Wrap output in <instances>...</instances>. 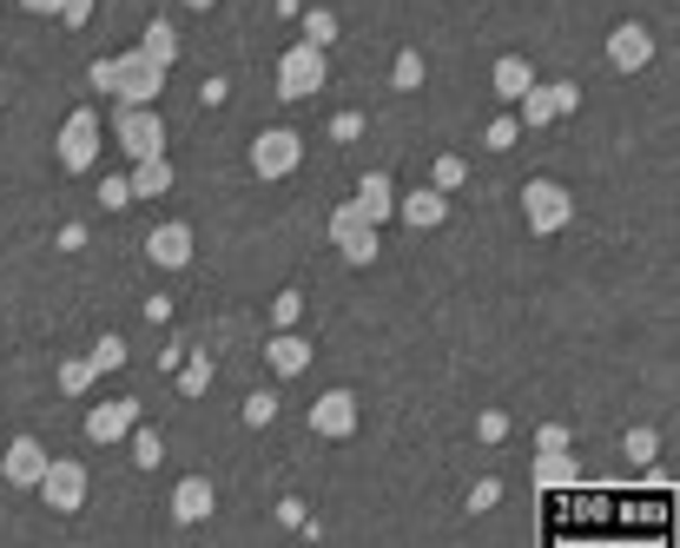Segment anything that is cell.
I'll list each match as a JSON object with an SVG mask.
<instances>
[{
    "label": "cell",
    "instance_id": "obj_35",
    "mask_svg": "<svg viewBox=\"0 0 680 548\" xmlns=\"http://www.w3.org/2000/svg\"><path fill=\"white\" fill-rule=\"evenodd\" d=\"M100 205H106V212L133 205V179H119V173H113V179H100Z\"/></svg>",
    "mask_w": 680,
    "mask_h": 548
},
{
    "label": "cell",
    "instance_id": "obj_19",
    "mask_svg": "<svg viewBox=\"0 0 680 548\" xmlns=\"http://www.w3.org/2000/svg\"><path fill=\"white\" fill-rule=\"evenodd\" d=\"M529 476H536V489H575V483H581V469H575L568 449H536Z\"/></svg>",
    "mask_w": 680,
    "mask_h": 548
},
{
    "label": "cell",
    "instance_id": "obj_14",
    "mask_svg": "<svg viewBox=\"0 0 680 548\" xmlns=\"http://www.w3.org/2000/svg\"><path fill=\"white\" fill-rule=\"evenodd\" d=\"M647 60H654V34H647L641 21H621V27L608 34V66H615V73H641Z\"/></svg>",
    "mask_w": 680,
    "mask_h": 548
},
{
    "label": "cell",
    "instance_id": "obj_15",
    "mask_svg": "<svg viewBox=\"0 0 680 548\" xmlns=\"http://www.w3.org/2000/svg\"><path fill=\"white\" fill-rule=\"evenodd\" d=\"M212 509H218V483H212V476H179V489H173V522H179V528H199Z\"/></svg>",
    "mask_w": 680,
    "mask_h": 548
},
{
    "label": "cell",
    "instance_id": "obj_22",
    "mask_svg": "<svg viewBox=\"0 0 680 548\" xmlns=\"http://www.w3.org/2000/svg\"><path fill=\"white\" fill-rule=\"evenodd\" d=\"M423 80H430V60H423V47H403L396 66H390V87H396V93H416Z\"/></svg>",
    "mask_w": 680,
    "mask_h": 548
},
{
    "label": "cell",
    "instance_id": "obj_41",
    "mask_svg": "<svg viewBox=\"0 0 680 548\" xmlns=\"http://www.w3.org/2000/svg\"><path fill=\"white\" fill-rule=\"evenodd\" d=\"M278 528H304V502H298V496L278 502Z\"/></svg>",
    "mask_w": 680,
    "mask_h": 548
},
{
    "label": "cell",
    "instance_id": "obj_45",
    "mask_svg": "<svg viewBox=\"0 0 680 548\" xmlns=\"http://www.w3.org/2000/svg\"><path fill=\"white\" fill-rule=\"evenodd\" d=\"M186 8H192V14H212V8H218V0H186Z\"/></svg>",
    "mask_w": 680,
    "mask_h": 548
},
{
    "label": "cell",
    "instance_id": "obj_21",
    "mask_svg": "<svg viewBox=\"0 0 680 548\" xmlns=\"http://www.w3.org/2000/svg\"><path fill=\"white\" fill-rule=\"evenodd\" d=\"M133 199H165V192H173V160H165V152H159V160H133Z\"/></svg>",
    "mask_w": 680,
    "mask_h": 548
},
{
    "label": "cell",
    "instance_id": "obj_6",
    "mask_svg": "<svg viewBox=\"0 0 680 548\" xmlns=\"http://www.w3.org/2000/svg\"><path fill=\"white\" fill-rule=\"evenodd\" d=\"M113 139L126 160H159L165 152V119L152 106H113Z\"/></svg>",
    "mask_w": 680,
    "mask_h": 548
},
{
    "label": "cell",
    "instance_id": "obj_39",
    "mask_svg": "<svg viewBox=\"0 0 680 548\" xmlns=\"http://www.w3.org/2000/svg\"><path fill=\"white\" fill-rule=\"evenodd\" d=\"M568 443H575L568 423H542V430H536V449H568Z\"/></svg>",
    "mask_w": 680,
    "mask_h": 548
},
{
    "label": "cell",
    "instance_id": "obj_16",
    "mask_svg": "<svg viewBox=\"0 0 680 548\" xmlns=\"http://www.w3.org/2000/svg\"><path fill=\"white\" fill-rule=\"evenodd\" d=\"M396 218H403L410 231H437V225L450 218V192H437V186H416L410 199H396Z\"/></svg>",
    "mask_w": 680,
    "mask_h": 548
},
{
    "label": "cell",
    "instance_id": "obj_13",
    "mask_svg": "<svg viewBox=\"0 0 680 548\" xmlns=\"http://www.w3.org/2000/svg\"><path fill=\"white\" fill-rule=\"evenodd\" d=\"M133 423H139V397H113V404H93V410H87V443L113 449L119 436H133Z\"/></svg>",
    "mask_w": 680,
    "mask_h": 548
},
{
    "label": "cell",
    "instance_id": "obj_17",
    "mask_svg": "<svg viewBox=\"0 0 680 548\" xmlns=\"http://www.w3.org/2000/svg\"><path fill=\"white\" fill-rule=\"evenodd\" d=\"M357 212H364L377 231L396 218V186H390V173H364V179H357Z\"/></svg>",
    "mask_w": 680,
    "mask_h": 548
},
{
    "label": "cell",
    "instance_id": "obj_10",
    "mask_svg": "<svg viewBox=\"0 0 680 548\" xmlns=\"http://www.w3.org/2000/svg\"><path fill=\"white\" fill-rule=\"evenodd\" d=\"M192 245H199V239H192L186 218H165V225L146 231V258H152L159 271H186V265H192Z\"/></svg>",
    "mask_w": 680,
    "mask_h": 548
},
{
    "label": "cell",
    "instance_id": "obj_18",
    "mask_svg": "<svg viewBox=\"0 0 680 548\" xmlns=\"http://www.w3.org/2000/svg\"><path fill=\"white\" fill-rule=\"evenodd\" d=\"M265 370H272V377H304V370H311V344H304L298 331H272V344H265Z\"/></svg>",
    "mask_w": 680,
    "mask_h": 548
},
{
    "label": "cell",
    "instance_id": "obj_43",
    "mask_svg": "<svg viewBox=\"0 0 680 548\" xmlns=\"http://www.w3.org/2000/svg\"><path fill=\"white\" fill-rule=\"evenodd\" d=\"M186 364V344L179 337H165V351H159V370H179Z\"/></svg>",
    "mask_w": 680,
    "mask_h": 548
},
{
    "label": "cell",
    "instance_id": "obj_8",
    "mask_svg": "<svg viewBox=\"0 0 680 548\" xmlns=\"http://www.w3.org/2000/svg\"><path fill=\"white\" fill-rule=\"evenodd\" d=\"M575 106H581V87H575V80H555V87H542V80H536V87H529V93L516 100V119H522L529 132H542V126L568 119Z\"/></svg>",
    "mask_w": 680,
    "mask_h": 548
},
{
    "label": "cell",
    "instance_id": "obj_5",
    "mask_svg": "<svg viewBox=\"0 0 680 548\" xmlns=\"http://www.w3.org/2000/svg\"><path fill=\"white\" fill-rule=\"evenodd\" d=\"M568 218H575L568 186H555V179H529V186H522V225L536 231V239H555Z\"/></svg>",
    "mask_w": 680,
    "mask_h": 548
},
{
    "label": "cell",
    "instance_id": "obj_20",
    "mask_svg": "<svg viewBox=\"0 0 680 548\" xmlns=\"http://www.w3.org/2000/svg\"><path fill=\"white\" fill-rule=\"evenodd\" d=\"M529 87H536V66H529L522 53H502V60H495V100H502V106H516Z\"/></svg>",
    "mask_w": 680,
    "mask_h": 548
},
{
    "label": "cell",
    "instance_id": "obj_30",
    "mask_svg": "<svg viewBox=\"0 0 680 548\" xmlns=\"http://www.w3.org/2000/svg\"><path fill=\"white\" fill-rule=\"evenodd\" d=\"M516 139H522V119H516V113H495V119L482 126V145H489V152H508Z\"/></svg>",
    "mask_w": 680,
    "mask_h": 548
},
{
    "label": "cell",
    "instance_id": "obj_11",
    "mask_svg": "<svg viewBox=\"0 0 680 548\" xmlns=\"http://www.w3.org/2000/svg\"><path fill=\"white\" fill-rule=\"evenodd\" d=\"M47 443L40 436H14L8 443V456H0V476H8V489H40V476H47Z\"/></svg>",
    "mask_w": 680,
    "mask_h": 548
},
{
    "label": "cell",
    "instance_id": "obj_25",
    "mask_svg": "<svg viewBox=\"0 0 680 548\" xmlns=\"http://www.w3.org/2000/svg\"><path fill=\"white\" fill-rule=\"evenodd\" d=\"M133 462L146 469V476H152V469L165 462V436H159L152 423H133Z\"/></svg>",
    "mask_w": 680,
    "mask_h": 548
},
{
    "label": "cell",
    "instance_id": "obj_1",
    "mask_svg": "<svg viewBox=\"0 0 680 548\" xmlns=\"http://www.w3.org/2000/svg\"><path fill=\"white\" fill-rule=\"evenodd\" d=\"M165 73L173 66H159L146 47H126V53H113V100L119 106H159V93H165Z\"/></svg>",
    "mask_w": 680,
    "mask_h": 548
},
{
    "label": "cell",
    "instance_id": "obj_36",
    "mask_svg": "<svg viewBox=\"0 0 680 548\" xmlns=\"http://www.w3.org/2000/svg\"><path fill=\"white\" fill-rule=\"evenodd\" d=\"M502 502V476H482V483H469V509L482 515V509H495Z\"/></svg>",
    "mask_w": 680,
    "mask_h": 548
},
{
    "label": "cell",
    "instance_id": "obj_32",
    "mask_svg": "<svg viewBox=\"0 0 680 548\" xmlns=\"http://www.w3.org/2000/svg\"><path fill=\"white\" fill-rule=\"evenodd\" d=\"M364 126H370V119H364L357 106H344V113H330V139H337V145H351V139H364Z\"/></svg>",
    "mask_w": 680,
    "mask_h": 548
},
{
    "label": "cell",
    "instance_id": "obj_3",
    "mask_svg": "<svg viewBox=\"0 0 680 548\" xmlns=\"http://www.w3.org/2000/svg\"><path fill=\"white\" fill-rule=\"evenodd\" d=\"M324 80H330V53L324 47H311V40H298V47H285L278 53V100H311V93H324Z\"/></svg>",
    "mask_w": 680,
    "mask_h": 548
},
{
    "label": "cell",
    "instance_id": "obj_42",
    "mask_svg": "<svg viewBox=\"0 0 680 548\" xmlns=\"http://www.w3.org/2000/svg\"><path fill=\"white\" fill-rule=\"evenodd\" d=\"M225 93H231V87H225V73H212V80L199 87V100H205V106H225Z\"/></svg>",
    "mask_w": 680,
    "mask_h": 548
},
{
    "label": "cell",
    "instance_id": "obj_2",
    "mask_svg": "<svg viewBox=\"0 0 680 548\" xmlns=\"http://www.w3.org/2000/svg\"><path fill=\"white\" fill-rule=\"evenodd\" d=\"M324 239H330L337 252H344V265H377V258H383V231H377V225L357 212V199H344V205L330 212Z\"/></svg>",
    "mask_w": 680,
    "mask_h": 548
},
{
    "label": "cell",
    "instance_id": "obj_26",
    "mask_svg": "<svg viewBox=\"0 0 680 548\" xmlns=\"http://www.w3.org/2000/svg\"><path fill=\"white\" fill-rule=\"evenodd\" d=\"M298 318H304V291L285 284V291L272 297V331H298Z\"/></svg>",
    "mask_w": 680,
    "mask_h": 548
},
{
    "label": "cell",
    "instance_id": "obj_12",
    "mask_svg": "<svg viewBox=\"0 0 680 548\" xmlns=\"http://www.w3.org/2000/svg\"><path fill=\"white\" fill-rule=\"evenodd\" d=\"M311 430L324 443H344L357 430V390H324V397L311 404Z\"/></svg>",
    "mask_w": 680,
    "mask_h": 548
},
{
    "label": "cell",
    "instance_id": "obj_7",
    "mask_svg": "<svg viewBox=\"0 0 680 548\" xmlns=\"http://www.w3.org/2000/svg\"><path fill=\"white\" fill-rule=\"evenodd\" d=\"M298 160H304V139H298L291 126H272V132L251 139V173H259L265 186H272V179H291Z\"/></svg>",
    "mask_w": 680,
    "mask_h": 548
},
{
    "label": "cell",
    "instance_id": "obj_4",
    "mask_svg": "<svg viewBox=\"0 0 680 548\" xmlns=\"http://www.w3.org/2000/svg\"><path fill=\"white\" fill-rule=\"evenodd\" d=\"M53 160H60V173H93V160H100V113L93 106L66 113V126L53 139Z\"/></svg>",
    "mask_w": 680,
    "mask_h": 548
},
{
    "label": "cell",
    "instance_id": "obj_9",
    "mask_svg": "<svg viewBox=\"0 0 680 548\" xmlns=\"http://www.w3.org/2000/svg\"><path fill=\"white\" fill-rule=\"evenodd\" d=\"M40 502L53 509V515H73L79 502H87V462H47V476H40Z\"/></svg>",
    "mask_w": 680,
    "mask_h": 548
},
{
    "label": "cell",
    "instance_id": "obj_29",
    "mask_svg": "<svg viewBox=\"0 0 680 548\" xmlns=\"http://www.w3.org/2000/svg\"><path fill=\"white\" fill-rule=\"evenodd\" d=\"M298 21H304V40H311V47H324V53H330V40H337V14H330V8H304V14H298Z\"/></svg>",
    "mask_w": 680,
    "mask_h": 548
},
{
    "label": "cell",
    "instance_id": "obj_38",
    "mask_svg": "<svg viewBox=\"0 0 680 548\" xmlns=\"http://www.w3.org/2000/svg\"><path fill=\"white\" fill-rule=\"evenodd\" d=\"M87 21H93V0H66V8H60V27H66V34H79Z\"/></svg>",
    "mask_w": 680,
    "mask_h": 548
},
{
    "label": "cell",
    "instance_id": "obj_28",
    "mask_svg": "<svg viewBox=\"0 0 680 548\" xmlns=\"http://www.w3.org/2000/svg\"><path fill=\"white\" fill-rule=\"evenodd\" d=\"M93 377H100L93 357H66V364H60V397H79V390H93Z\"/></svg>",
    "mask_w": 680,
    "mask_h": 548
},
{
    "label": "cell",
    "instance_id": "obj_31",
    "mask_svg": "<svg viewBox=\"0 0 680 548\" xmlns=\"http://www.w3.org/2000/svg\"><path fill=\"white\" fill-rule=\"evenodd\" d=\"M463 179H469V160H456V152H443V160L430 166V186H437V192H456Z\"/></svg>",
    "mask_w": 680,
    "mask_h": 548
},
{
    "label": "cell",
    "instance_id": "obj_40",
    "mask_svg": "<svg viewBox=\"0 0 680 548\" xmlns=\"http://www.w3.org/2000/svg\"><path fill=\"white\" fill-rule=\"evenodd\" d=\"M60 252H87V225H79V218L60 225Z\"/></svg>",
    "mask_w": 680,
    "mask_h": 548
},
{
    "label": "cell",
    "instance_id": "obj_33",
    "mask_svg": "<svg viewBox=\"0 0 680 548\" xmlns=\"http://www.w3.org/2000/svg\"><path fill=\"white\" fill-rule=\"evenodd\" d=\"M87 357H93V370H119V364H126V337H113V331H106Z\"/></svg>",
    "mask_w": 680,
    "mask_h": 548
},
{
    "label": "cell",
    "instance_id": "obj_44",
    "mask_svg": "<svg viewBox=\"0 0 680 548\" xmlns=\"http://www.w3.org/2000/svg\"><path fill=\"white\" fill-rule=\"evenodd\" d=\"M21 8H27V14H60L66 0H21Z\"/></svg>",
    "mask_w": 680,
    "mask_h": 548
},
{
    "label": "cell",
    "instance_id": "obj_27",
    "mask_svg": "<svg viewBox=\"0 0 680 548\" xmlns=\"http://www.w3.org/2000/svg\"><path fill=\"white\" fill-rule=\"evenodd\" d=\"M238 417H244L251 430H272V423H278V397H272V390H251V397L238 404Z\"/></svg>",
    "mask_w": 680,
    "mask_h": 548
},
{
    "label": "cell",
    "instance_id": "obj_37",
    "mask_svg": "<svg viewBox=\"0 0 680 548\" xmlns=\"http://www.w3.org/2000/svg\"><path fill=\"white\" fill-rule=\"evenodd\" d=\"M502 436H508V417L502 410H482L476 417V443H502Z\"/></svg>",
    "mask_w": 680,
    "mask_h": 548
},
{
    "label": "cell",
    "instance_id": "obj_23",
    "mask_svg": "<svg viewBox=\"0 0 680 548\" xmlns=\"http://www.w3.org/2000/svg\"><path fill=\"white\" fill-rule=\"evenodd\" d=\"M139 47H146V53H152L159 66H173V60H179V27H173V21H146Z\"/></svg>",
    "mask_w": 680,
    "mask_h": 548
},
{
    "label": "cell",
    "instance_id": "obj_24",
    "mask_svg": "<svg viewBox=\"0 0 680 548\" xmlns=\"http://www.w3.org/2000/svg\"><path fill=\"white\" fill-rule=\"evenodd\" d=\"M212 377H218V364L205 351H186V364H179V390H186V397H205Z\"/></svg>",
    "mask_w": 680,
    "mask_h": 548
},
{
    "label": "cell",
    "instance_id": "obj_34",
    "mask_svg": "<svg viewBox=\"0 0 680 548\" xmlns=\"http://www.w3.org/2000/svg\"><path fill=\"white\" fill-rule=\"evenodd\" d=\"M621 449H628V462H654V449H660V436H654V430L641 423V430H628V436H621Z\"/></svg>",
    "mask_w": 680,
    "mask_h": 548
}]
</instances>
